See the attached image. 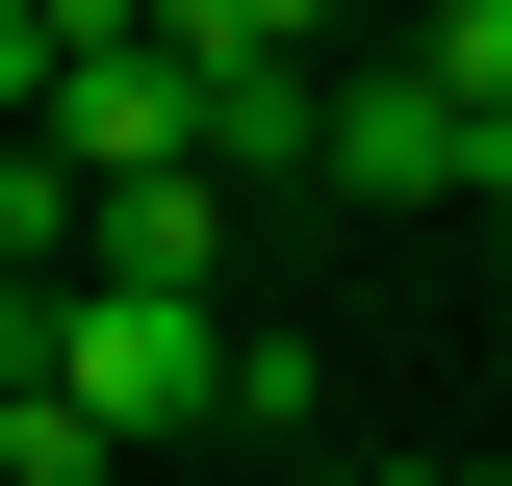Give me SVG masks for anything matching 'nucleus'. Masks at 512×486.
Wrapping results in <instances>:
<instances>
[{
  "instance_id": "obj_1",
  "label": "nucleus",
  "mask_w": 512,
  "mask_h": 486,
  "mask_svg": "<svg viewBox=\"0 0 512 486\" xmlns=\"http://www.w3.org/2000/svg\"><path fill=\"white\" fill-rule=\"evenodd\" d=\"M0 359L77 384V410H103V461H205L256 333H231V307H128V282H26V307H0Z\"/></svg>"
},
{
  "instance_id": "obj_2",
  "label": "nucleus",
  "mask_w": 512,
  "mask_h": 486,
  "mask_svg": "<svg viewBox=\"0 0 512 486\" xmlns=\"http://www.w3.org/2000/svg\"><path fill=\"white\" fill-rule=\"evenodd\" d=\"M0 77H26V154H77V180H205V103H180V26L154 0H26L0 26Z\"/></svg>"
},
{
  "instance_id": "obj_3",
  "label": "nucleus",
  "mask_w": 512,
  "mask_h": 486,
  "mask_svg": "<svg viewBox=\"0 0 512 486\" xmlns=\"http://www.w3.org/2000/svg\"><path fill=\"white\" fill-rule=\"evenodd\" d=\"M154 26H180V103H205V180H333V52L308 26H282V0H154Z\"/></svg>"
},
{
  "instance_id": "obj_4",
  "label": "nucleus",
  "mask_w": 512,
  "mask_h": 486,
  "mask_svg": "<svg viewBox=\"0 0 512 486\" xmlns=\"http://www.w3.org/2000/svg\"><path fill=\"white\" fill-rule=\"evenodd\" d=\"M333 205H461V231H487L512 205V128L461 103L436 52H384V77H333Z\"/></svg>"
},
{
  "instance_id": "obj_5",
  "label": "nucleus",
  "mask_w": 512,
  "mask_h": 486,
  "mask_svg": "<svg viewBox=\"0 0 512 486\" xmlns=\"http://www.w3.org/2000/svg\"><path fill=\"white\" fill-rule=\"evenodd\" d=\"M103 282L128 307H205V282H231V180H128L103 205Z\"/></svg>"
},
{
  "instance_id": "obj_6",
  "label": "nucleus",
  "mask_w": 512,
  "mask_h": 486,
  "mask_svg": "<svg viewBox=\"0 0 512 486\" xmlns=\"http://www.w3.org/2000/svg\"><path fill=\"white\" fill-rule=\"evenodd\" d=\"M0 486H103V410H77V384H26V359H0Z\"/></svg>"
},
{
  "instance_id": "obj_7",
  "label": "nucleus",
  "mask_w": 512,
  "mask_h": 486,
  "mask_svg": "<svg viewBox=\"0 0 512 486\" xmlns=\"http://www.w3.org/2000/svg\"><path fill=\"white\" fill-rule=\"evenodd\" d=\"M308 410H333V359H308V333H256V359H231V435H256V461H308Z\"/></svg>"
},
{
  "instance_id": "obj_8",
  "label": "nucleus",
  "mask_w": 512,
  "mask_h": 486,
  "mask_svg": "<svg viewBox=\"0 0 512 486\" xmlns=\"http://www.w3.org/2000/svg\"><path fill=\"white\" fill-rule=\"evenodd\" d=\"M333 486H512V461H333Z\"/></svg>"
},
{
  "instance_id": "obj_9",
  "label": "nucleus",
  "mask_w": 512,
  "mask_h": 486,
  "mask_svg": "<svg viewBox=\"0 0 512 486\" xmlns=\"http://www.w3.org/2000/svg\"><path fill=\"white\" fill-rule=\"evenodd\" d=\"M487 256H512V205H487Z\"/></svg>"
}]
</instances>
